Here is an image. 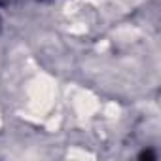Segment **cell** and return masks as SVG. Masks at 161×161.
I'll return each instance as SVG.
<instances>
[{
  "instance_id": "1",
  "label": "cell",
  "mask_w": 161,
  "mask_h": 161,
  "mask_svg": "<svg viewBox=\"0 0 161 161\" xmlns=\"http://www.w3.org/2000/svg\"><path fill=\"white\" fill-rule=\"evenodd\" d=\"M140 159H155V153L150 152V150H148V152H142V153H140Z\"/></svg>"
}]
</instances>
